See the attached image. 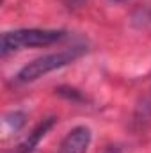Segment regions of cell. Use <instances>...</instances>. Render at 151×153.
I'll return each mask as SVG.
<instances>
[{
  "instance_id": "cell-1",
  "label": "cell",
  "mask_w": 151,
  "mask_h": 153,
  "mask_svg": "<svg viewBox=\"0 0 151 153\" xmlns=\"http://www.w3.org/2000/svg\"><path fill=\"white\" fill-rule=\"evenodd\" d=\"M85 52H87V48L84 45H78V46L64 48V50H59L55 53H48V55H43L39 59H34L32 62H29L27 66H23L16 73V82H20V84L34 82V80L48 75L55 70H61L68 64H73Z\"/></svg>"
},
{
  "instance_id": "cell-7",
  "label": "cell",
  "mask_w": 151,
  "mask_h": 153,
  "mask_svg": "<svg viewBox=\"0 0 151 153\" xmlns=\"http://www.w3.org/2000/svg\"><path fill=\"white\" fill-rule=\"evenodd\" d=\"M110 2H123V0H110Z\"/></svg>"
},
{
  "instance_id": "cell-5",
  "label": "cell",
  "mask_w": 151,
  "mask_h": 153,
  "mask_svg": "<svg viewBox=\"0 0 151 153\" xmlns=\"http://www.w3.org/2000/svg\"><path fill=\"white\" fill-rule=\"evenodd\" d=\"M84 2H87V0H68V4H71V5H75V7H78V5H82Z\"/></svg>"
},
{
  "instance_id": "cell-6",
  "label": "cell",
  "mask_w": 151,
  "mask_h": 153,
  "mask_svg": "<svg viewBox=\"0 0 151 153\" xmlns=\"http://www.w3.org/2000/svg\"><path fill=\"white\" fill-rule=\"evenodd\" d=\"M105 153H117V150H112V148H110V150H107Z\"/></svg>"
},
{
  "instance_id": "cell-2",
  "label": "cell",
  "mask_w": 151,
  "mask_h": 153,
  "mask_svg": "<svg viewBox=\"0 0 151 153\" xmlns=\"http://www.w3.org/2000/svg\"><path fill=\"white\" fill-rule=\"evenodd\" d=\"M68 38L66 30L57 29H16L2 34V57H7L13 52L34 46H50Z\"/></svg>"
},
{
  "instance_id": "cell-3",
  "label": "cell",
  "mask_w": 151,
  "mask_h": 153,
  "mask_svg": "<svg viewBox=\"0 0 151 153\" xmlns=\"http://www.w3.org/2000/svg\"><path fill=\"white\" fill-rule=\"evenodd\" d=\"M91 137H93V134H91L89 126H84V125L75 126L62 139L59 153H87L89 144H91Z\"/></svg>"
},
{
  "instance_id": "cell-4",
  "label": "cell",
  "mask_w": 151,
  "mask_h": 153,
  "mask_svg": "<svg viewBox=\"0 0 151 153\" xmlns=\"http://www.w3.org/2000/svg\"><path fill=\"white\" fill-rule=\"evenodd\" d=\"M53 125H55V117H53V116H50V117L43 119L41 123H38V126H36V128L27 135V139L18 146V153H32L34 148L39 144V141L48 134V130H50Z\"/></svg>"
}]
</instances>
